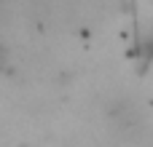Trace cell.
<instances>
[{"instance_id": "1", "label": "cell", "mask_w": 153, "mask_h": 147, "mask_svg": "<svg viewBox=\"0 0 153 147\" xmlns=\"http://www.w3.org/2000/svg\"><path fill=\"white\" fill-rule=\"evenodd\" d=\"M108 118H110L113 134L126 137V139L137 137V134H140V129H143V115H140V107H137V104H132V102H126V99H124V102H116V104L110 107Z\"/></svg>"}]
</instances>
